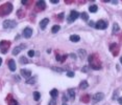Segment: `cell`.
I'll return each instance as SVG.
<instances>
[{
    "instance_id": "ffe728a7",
    "label": "cell",
    "mask_w": 122,
    "mask_h": 105,
    "mask_svg": "<svg viewBox=\"0 0 122 105\" xmlns=\"http://www.w3.org/2000/svg\"><path fill=\"white\" fill-rule=\"evenodd\" d=\"M50 96L52 97V99H55V98H57V97L58 96V91H57V89L53 88V89L50 91Z\"/></svg>"
},
{
    "instance_id": "4fadbf2b",
    "label": "cell",
    "mask_w": 122,
    "mask_h": 105,
    "mask_svg": "<svg viewBox=\"0 0 122 105\" xmlns=\"http://www.w3.org/2000/svg\"><path fill=\"white\" fill-rule=\"evenodd\" d=\"M25 47H26V45H25V44H21V45L17 46V47H15V48H14V50H13V55H18V54L20 53L22 50H24Z\"/></svg>"
},
{
    "instance_id": "4316f807",
    "label": "cell",
    "mask_w": 122,
    "mask_h": 105,
    "mask_svg": "<svg viewBox=\"0 0 122 105\" xmlns=\"http://www.w3.org/2000/svg\"><path fill=\"white\" fill-rule=\"evenodd\" d=\"M40 97H41V95H40V92H39V91H35V92H33L35 101H39V100H40Z\"/></svg>"
},
{
    "instance_id": "60d3db41",
    "label": "cell",
    "mask_w": 122,
    "mask_h": 105,
    "mask_svg": "<svg viewBox=\"0 0 122 105\" xmlns=\"http://www.w3.org/2000/svg\"><path fill=\"white\" fill-rule=\"evenodd\" d=\"M87 70H88V68H87V66H85V68H84V69H82V72H87Z\"/></svg>"
},
{
    "instance_id": "8d00e7d4",
    "label": "cell",
    "mask_w": 122,
    "mask_h": 105,
    "mask_svg": "<svg viewBox=\"0 0 122 105\" xmlns=\"http://www.w3.org/2000/svg\"><path fill=\"white\" fill-rule=\"evenodd\" d=\"M89 25H90V26H95V23L93 22V21H90V22H89Z\"/></svg>"
},
{
    "instance_id": "603a6c76",
    "label": "cell",
    "mask_w": 122,
    "mask_h": 105,
    "mask_svg": "<svg viewBox=\"0 0 122 105\" xmlns=\"http://www.w3.org/2000/svg\"><path fill=\"white\" fill-rule=\"evenodd\" d=\"M97 9H98V6L95 5V4H94V5H91V6L89 8V11L91 12V13H96Z\"/></svg>"
},
{
    "instance_id": "484cf974",
    "label": "cell",
    "mask_w": 122,
    "mask_h": 105,
    "mask_svg": "<svg viewBox=\"0 0 122 105\" xmlns=\"http://www.w3.org/2000/svg\"><path fill=\"white\" fill-rule=\"evenodd\" d=\"M78 55H79V57L81 58V59H84V58L86 57V50H78Z\"/></svg>"
},
{
    "instance_id": "83f0119b",
    "label": "cell",
    "mask_w": 122,
    "mask_h": 105,
    "mask_svg": "<svg viewBox=\"0 0 122 105\" xmlns=\"http://www.w3.org/2000/svg\"><path fill=\"white\" fill-rule=\"evenodd\" d=\"M60 30H61V26H60V25H54V26L52 27V30H51V32H52L53 34H55V33H57V32L60 31Z\"/></svg>"
},
{
    "instance_id": "5bb4252c",
    "label": "cell",
    "mask_w": 122,
    "mask_h": 105,
    "mask_svg": "<svg viewBox=\"0 0 122 105\" xmlns=\"http://www.w3.org/2000/svg\"><path fill=\"white\" fill-rule=\"evenodd\" d=\"M48 23H49V19H48V18L43 19V20L40 22V27H41V30H45V28H46V25H47Z\"/></svg>"
},
{
    "instance_id": "8992f818",
    "label": "cell",
    "mask_w": 122,
    "mask_h": 105,
    "mask_svg": "<svg viewBox=\"0 0 122 105\" xmlns=\"http://www.w3.org/2000/svg\"><path fill=\"white\" fill-rule=\"evenodd\" d=\"M78 16H79V14H78V12H76V11H71V13H70V15L69 17H68V22L69 23H71L73 22V21H75L77 18H78Z\"/></svg>"
},
{
    "instance_id": "52a82bcc",
    "label": "cell",
    "mask_w": 122,
    "mask_h": 105,
    "mask_svg": "<svg viewBox=\"0 0 122 105\" xmlns=\"http://www.w3.org/2000/svg\"><path fill=\"white\" fill-rule=\"evenodd\" d=\"M104 98V95L102 94V92H97V94H95L93 97H92V102L95 104V103H98L99 101H101L102 99Z\"/></svg>"
},
{
    "instance_id": "ab89813d",
    "label": "cell",
    "mask_w": 122,
    "mask_h": 105,
    "mask_svg": "<svg viewBox=\"0 0 122 105\" xmlns=\"http://www.w3.org/2000/svg\"><path fill=\"white\" fill-rule=\"evenodd\" d=\"M118 102H119V103H120V104L122 105V97H120V98H119V99H118Z\"/></svg>"
},
{
    "instance_id": "4dcf8cb0",
    "label": "cell",
    "mask_w": 122,
    "mask_h": 105,
    "mask_svg": "<svg viewBox=\"0 0 122 105\" xmlns=\"http://www.w3.org/2000/svg\"><path fill=\"white\" fill-rule=\"evenodd\" d=\"M67 76H68V77H70V78H73V77H74V73H73V72H68Z\"/></svg>"
},
{
    "instance_id": "74e56055",
    "label": "cell",
    "mask_w": 122,
    "mask_h": 105,
    "mask_svg": "<svg viewBox=\"0 0 122 105\" xmlns=\"http://www.w3.org/2000/svg\"><path fill=\"white\" fill-rule=\"evenodd\" d=\"M70 57L73 58V59H75V58H76V55H74V54H70Z\"/></svg>"
},
{
    "instance_id": "7bdbcfd3",
    "label": "cell",
    "mask_w": 122,
    "mask_h": 105,
    "mask_svg": "<svg viewBox=\"0 0 122 105\" xmlns=\"http://www.w3.org/2000/svg\"><path fill=\"white\" fill-rule=\"evenodd\" d=\"M2 64V58H0V65Z\"/></svg>"
},
{
    "instance_id": "b9f144b4",
    "label": "cell",
    "mask_w": 122,
    "mask_h": 105,
    "mask_svg": "<svg viewBox=\"0 0 122 105\" xmlns=\"http://www.w3.org/2000/svg\"><path fill=\"white\" fill-rule=\"evenodd\" d=\"M112 3H113V4H117L118 2H117V1H112Z\"/></svg>"
},
{
    "instance_id": "d6a6232c",
    "label": "cell",
    "mask_w": 122,
    "mask_h": 105,
    "mask_svg": "<svg viewBox=\"0 0 122 105\" xmlns=\"http://www.w3.org/2000/svg\"><path fill=\"white\" fill-rule=\"evenodd\" d=\"M28 56H29V57H33V56H35V52H33V50H29V52H28Z\"/></svg>"
},
{
    "instance_id": "836d02e7",
    "label": "cell",
    "mask_w": 122,
    "mask_h": 105,
    "mask_svg": "<svg viewBox=\"0 0 122 105\" xmlns=\"http://www.w3.org/2000/svg\"><path fill=\"white\" fill-rule=\"evenodd\" d=\"M57 104V101H55V99H52L51 100V102L49 103V105H55Z\"/></svg>"
},
{
    "instance_id": "277c9868",
    "label": "cell",
    "mask_w": 122,
    "mask_h": 105,
    "mask_svg": "<svg viewBox=\"0 0 122 105\" xmlns=\"http://www.w3.org/2000/svg\"><path fill=\"white\" fill-rule=\"evenodd\" d=\"M16 25H17V22L15 20H4L3 21V27L7 28V30H9V28H14V27H16Z\"/></svg>"
},
{
    "instance_id": "d590c367",
    "label": "cell",
    "mask_w": 122,
    "mask_h": 105,
    "mask_svg": "<svg viewBox=\"0 0 122 105\" xmlns=\"http://www.w3.org/2000/svg\"><path fill=\"white\" fill-rule=\"evenodd\" d=\"M29 3H30V1H25V0H23V1H22V4H26V5H28Z\"/></svg>"
},
{
    "instance_id": "7a4b0ae2",
    "label": "cell",
    "mask_w": 122,
    "mask_h": 105,
    "mask_svg": "<svg viewBox=\"0 0 122 105\" xmlns=\"http://www.w3.org/2000/svg\"><path fill=\"white\" fill-rule=\"evenodd\" d=\"M13 11V4L6 2L0 5V17H4L8 14H11V12Z\"/></svg>"
},
{
    "instance_id": "7c38bea8",
    "label": "cell",
    "mask_w": 122,
    "mask_h": 105,
    "mask_svg": "<svg viewBox=\"0 0 122 105\" xmlns=\"http://www.w3.org/2000/svg\"><path fill=\"white\" fill-rule=\"evenodd\" d=\"M23 36H24L25 38H30L31 36H33V30H31L30 27L24 28V31H23Z\"/></svg>"
},
{
    "instance_id": "2e32d148",
    "label": "cell",
    "mask_w": 122,
    "mask_h": 105,
    "mask_svg": "<svg viewBox=\"0 0 122 105\" xmlns=\"http://www.w3.org/2000/svg\"><path fill=\"white\" fill-rule=\"evenodd\" d=\"M68 96H69L70 100H74V98H75L74 89H73V88H69V89H68Z\"/></svg>"
},
{
    "instance_id": "1f68e13d",
    "label": "cell",
    "mask_w": 122,
    "mask_h": 105,
    "mask_svg": "<svg viewBox=\"0 0 122 105\" xmlns=\"http://www.w3.org/2000/svg\"><path fill=\"white\" fill-rule=\"evenodd\" d=\"M57 17H58V20H63V19H64V18H63V17H64V13H61L60 15L57 16Z\"/></svg>"
},
{
    "instance_id": "ee69618b",
    "label": "cell",
    "mask_w": 122,
    "mask_h": 105,
    "mask_svg": "<svg viewBox=\"0 0 122 105\" xmlns=\"http://www.w3.org/2000/svg\"><path fill=\"white\" fill-rule=\"evenodd\" d=\"M120 62H121V64H122V57H121V59H120Z\"/></svg>"
},
{
    "instance_id": "d6986e66",
    "label": "cell",
    "mask_w": 122,
    "mask_h": 105,
    "mask_svg": "<svg viewBox=\"0 0 122 105\" xmlns=\"http://www.w3.org/2000/svg\"><path fill=\"white\" fill-rule=\"evenodd\" d=\"M70 40H71L72 42H78L80 40V37L78 35H72V36H70Z\"/></svg>"
},
{
    "instance_id": "30bf717a",
    "label": "cell",
    "mask_w": 122,
    "mask_h": 105,
    "mask_svg": "<svg viewBox=\"0 0 122 105\" xmlns=\"http://www.w3.org/2000/svg\"><path fill=\"white\" fill-rule=\"evenodd\" d=\"M21 76L23 78H25L26 80L30 79L31 77V72L30 70H27V69H21Z\"/></svg>"
},
{
    "instance_id": "44dd1931",
    "label": "cell",
    "mask_w": 122,
    "mask_h": 105,
    "mask_svg": "<svg viewBox=\"0 0 122 105\" xmlns=\"http://www.w3.org/2000/svg\"><path fill=\"white\" fill-rule=\"evenodd\" d=\"M25 15H26V13L24 9H19V11L17 12V16H18L19 18H23V17H25Z\"/></svg>"
},
{
    "instance_id": "e0dca14e",
    "label": "cell",
    "mask_w": 122,
    "mask_h": 105,
    "mask_svg": "<svg viewBox=\"0 0 122 105\" xmlns=\"http://www.w3.org/2000/svg\"><path fill=\"white\" fill-rule=\"evenodd\" d=\"M68 56L67 55H63V56H60L58 54H57V60L60 61V62H64V61L67 59Z\"/></svg>"
},
{
    "instance_id": "9c48e42d",
    "label": "cell",
    "mask_w": 122,
    "mask_h": 105,
    "mask_svg": "<svg viewBox=\"0 0 122 105\" xmlns=\"http://www.w3.org/2000/svg\"><path fill=\"white\" fill-rule=\"evenodd\" d=\"M110 50H111L112 54H113L114 56H117L119 54V46H118V44H116V43L111 44V46H110Z\"/></svg>"
},
{
    "instance_id": "f546056e",
    "label": "cell",
    "mask_w": 122,
    "mask_h": 105,
    "mask_svg": "<svg viewBox=\"0 0 122 105\" xmlns=\"http://www.w3.org/2000/svg\"><path fill=\"white\" fill-rule=\"evenodd\" d=\"M118 31H119V25L117 23H114V25H113V33H117Z\"/></svg>"
},
{
    "instance_id": "3957f363",
    "label": "cell",
    "mask_w": 122,
    "mask_h": 105,
    "mask_svg": "<svg viewBox=\"0 0 122 105\" xmlns=\"http://www.w3.org/2000/svg\"><path fill=\"white\" fill-rule=\"evenodd\" d=\"M9 46H11V42H9V41L2 40L1 42H0V50H1V53L5 54L7 52V50L9 48Z\"/></svg>"
},
{
    "instance_id": "8fae6325",
    "label": "cell",
    "mask_w": 122,
    "mask_h": 105,
    "mask_svg": "<svg viewBox=\"0 0 122 105\" xmlns=\"http://www.w3.org/2000/svg\"><path fill=\"white\" fill-rule=\"evenodd\" d=\"M6 102H7V104H8V105H19L18 102H17L16 100L14 99L12 95H8V96H7V98H6Z\"/></svg>"
},
{
    "instance_id": "f1b7e54d",
    "label": "cell",
    "mask_w": 122,
    "mask_h": 105,
    "mask_svg": "<svg viewBox=\"0 0 122 105\" xmlns=\"http://www.w3.org/2000/svg\"><path fill=\"white\" fill-rule=\"evenodd\" d=\"M20 63H21V64H27V63H28V60L26 59L25 57H21V58H20Z\"/></svg>"
},
{
    "instance_id": "6da1fadb",
    "label": "cell",
    "mask_w": 122,
    "mask_h": 105,
    "mask_svg": "<svg viewBox=\"0 0 122 105\" xmlns=\"http://www.w3.org/2000/svg\"><path fill=\"white\" fill-rule=\"evenodd\" d=\"M88 61H89V64H90V66H91V68H93V69L98 70L101 68V62H100V60H99V57L96 54H93V55L90 56Z\"/></svg>"
},
{
    "instance_id": "e575fe53",
    "label": "cell",
    "mask_w": 122,
    "mask_h": 105,
    "mask_svg": "<svg viewBox=\"0 0 122 105\" xmlns=\"http://www.w3.org/2000/svg\"><path fill=\"white\" fill-rule=\"evenodd\" d=\"M63 101H64V103H66V102L68 101V97H66V96H63Z\"/></svg>"
},
{
    "instance_id": "f35d334b",
    "label": "cell",
    "mask_w": 122,
    "mask_h": 105,
    "mask_svg": "<svg viewBox=\"0 0 122 105\" xmlns=\"http://www.w3.org/2000/svg\"><path fill=\"white\" fill-rule=\"evenodd\" d=\"M51 3H58V0H51Z\"/></svg>"
},
{
    "instance_id": "d4e9b609",
    "label": "cell",
    "mask_w": 122,
    "mask_h": 105,
    "mask_svg": "<svg viewBox=\"0 0 122 105\" xmlns=\"http://www.w3.org/2000/svg\"><path fill=\"white\" fill-rule=\"evenodd\" d=\"M80 17H81V19H82V20H85V21H88V20H89V16H88V14L85 13V12L80 14Z\"/></svg>"
},
{
    "instance_id": "9a60e30c",
    "label": "cell",
    "mask_w": 122,
    "mask_h": 105,
    "mask_svg": "<svg viewBox=\"0 0 122 105\" xmlns=\"http://www.w3.org/2000/svg\"><path fill=\"white\" fill-rule=\"evenodd\" d=\"M8 67H9V69H11L12 72H15V70H16V63H15L14 60L11 59L8 61Z\"/></svg>"
},
{
    "instance_id": "f6af8a7d",
    "label": "cell",
    "mask_w": 122,
    "mask_h": 105,
    "mask_svg": "<svg viewBox=\"0 0 122 105\" xmlns=\"http://www.w3.org/2000/svg\"><path fill=\"white\" fill-rule=\"evenodd\" d=\"M63 105H68L67 103H63Z\"/></svg>"
},
{
    "instance_id": "5b68a950",
    "label": "cell",
    "mask_w": 122,
    "mask_h": 105,
    "mask_svg": "<svg viewBox=\"0 0 122 105\" xmlns=\"http://www.w3.org/2000/svg\"><path fill=\"white\" fill-rule=\"evenodd\" d=\"M106 27H108V23L104 20H99L95 23V28L97 30H106Z\"/></svg>"
},
{
    "instance_id": "cb8c5ba5",
    "label": "cell",
    "mask_w": 122,
    "mask_h": 105,
    "mask_svg": "<svg viewBox=\"0 0 122 105\" xmlns=\"http://www.w3.org/2000/svg\"><path fill=\"white\" fill-rule=\"evenodd\" d=\"M37 82V77H33V78H31V79H28V80H26V83H27V84H35V83Z\"/></svg>"
},
{
    "instance_id": "ac0fdd59",
    "label": "cell",
    "mask_w": 122,
    "mask_h": 105,
    "mask_svg": "<svg viewBox=\"0 0 122 105\" xmlns=\"http://www.w3.org/2000/svg\"><path fill=\"white\" fill-rule=\"evenodd\" d=\"M80 101L84 102V103H88L90 101V96L89 95H84V96H81V98H80Z\"/></svg>"
},
{
    "instance_id": "ba28073f",
    "label": "cell",
    "mask_w": 122,
    "mask_h": 105,
    "mask_svg": "<svg viewBox=\"0 0 122 105\" xmlns=\"http://www.w3.org/2000/svg\"><path fill=\"white\" fill-rule=\"evenodd\" d=\"M46 9V3H45V1H43V0H40V1H38L37 2V4H36V9L37 11H44V9Z\"/></svg>"
},
{
    "instance_id": "7402d4cb",
    "label": "cell",
    "mask_w": 122,
    "mask_h": 105,
    "mask_svg": "<svg viewBox=\"0 0 122 105\" xmlns=\"http://www.w3.org/2000/svg\"><path fill=\"white\" fill-rule=\"evenodd\" d=\"M88 86H89L88 82H87V81H82L81 83H80V85H79V88H81V89H86Z\"/></svg>"
}]
</instances>
